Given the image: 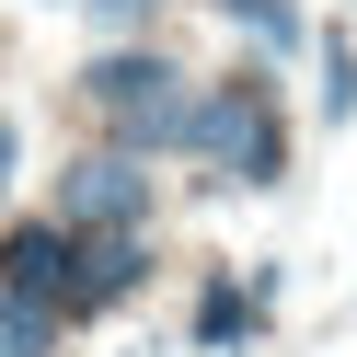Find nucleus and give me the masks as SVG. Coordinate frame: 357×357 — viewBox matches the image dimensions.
I'll return each instance as SVG.
<instances>
[{
    "label": "nucleus",
    "instance_id": "8",
    "mask_svg": "<svg viewBox=\"0 0 357 357\" xmlns=\"http://www.w3.org/2000/svg\"><path fill=\"white\" fill-rule=\"evenodd\" d=\"M93 12H104V24H139V12H150V0H93Z\"/></svg>",
    "mask_w": 357,
    "mask_h": 357
},
{
    "label": "nucleus",
    "instance_id": "4",
    "mask_svg": "<svg viewBox=\"0 0 357 357\" xmlns=\"http://www.w3.org/2000/svg\"><path fill=\"white\" fill-rule=\"evenodd\" d=\"M139 277H150V242H139V231L70 242V288H58V311H104V300H127Z\"/></svg>",
    "mask_w": 357,
    "mask_h": 357
},
{
    "label": "nucleus",
    "instance_id": "1",
    "mask_svg": "<svg viewBox=\"0 0 357 357\" xmlns=\"http://www.w3.org/2000/svg\"><path fill=\"white\" fill-rule=\"evenodd\" d=\"M185 150L219 173V185H277V173H288V127H277L265 70L208 81V93H196V116H185Z\"/></svg>",
    "mask_w": 357,
    "mask_h": 357
},
{
    "label": "nucleus",
    "instance_id": "6",
    "mask_svg": "<svg viewBox=\"0 0 357 357\" xmlns=\"http://www.w3.org/2000/svg\"><path fill=\"white\" fill-rule=\"evenodd\" d=\"M0 357H58V311H35V300H0Z\"/></svg>",
    "mask_w": 357,
    "mask_h": 357
},
{
    "label": "nucleus",
    "instance_id": "2",
    "mask_svg": "<svg viewBox=\"0 0 357 357\" xmlns=\"http://www.w3.org/2000/svg\"><path fill=\"white\" fill-rule=\"evenodd\" d=\"M81 104L116 127V150H127V162H150V150H185V116H196L185 70H173V58H150V47L93 58V70H81Z\"/></svg>",
    "mask_w": 357,
    "mask_h": 357
},
{
    "label": "nucleus",
    "instance_id": "5",
    "mask_svg": "<svg viewBox=\"0 0 357 357\" xmlns=\"http://www.w3.org/2000/svg\"><path fill=\"white\" fill-rule=\"evenodd\" d=\"M58 288H70V231H58V219H24V231L0 242V300L58 311Z\"/></svg>",
    "mask_w": 357,
    "mask_h": 357
},
{
    "label": "nucleus",
    "instance_id": "7",
    "mask_svg": "<svg viewBox=\"0 0 357 357\" xmlns=\"http://www.w3.org/2000/svg\"><path fill=\"white\" fill-rule=\"evenodd\" d=\"M346 116H357V47L323 35V127H346Z\"/></svg>",
    "mask_w": 357,
    "mask_h": 357
},
{
    "label": "nucleus",
    "instance_id": "3",
    "mask_svg": "<svg viewBox=\"0 0 357 357\" xmlns=\"http://www.w3.org/2000/svg\"><path fill=\"white\" fill-rule=\"evenodd\" d=\"M150 219V173L127 162V150H81L70 173H58V231H139Z\"/></svg>",
    "mask_w": 357,
    "mask_h": 357
}]
</instances>
